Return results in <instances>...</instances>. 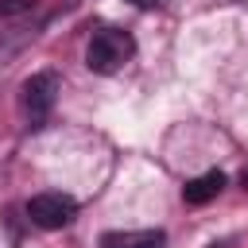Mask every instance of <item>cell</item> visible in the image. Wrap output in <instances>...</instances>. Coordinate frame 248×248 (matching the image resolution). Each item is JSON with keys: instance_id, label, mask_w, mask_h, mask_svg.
<instances>
[{"instance_id": "6da1fadb", "label": "cell", "mask_w": 248, "mask_h": 248, "mask_svg": "<svg viewBox=\"0 0 248 248\" xmlns=\"http://www.w3.org/2000/svg\"><path fill=\"white\" fill-rule=\"evenodd\" d=\"M132 54H136V43H132L128 31H120V27H97L93 39H89V46H85V66L93 74H116Z\"/></svg>"}, {"instance_id": "7a4b0ae2", "label": "cell", "mask_w": 248, "mask_h": 248, "mask_svg": "<svg viewBox=\"0 0 248 248\" xmlns=\"http://www.w3.org/2000/svg\"><path fill=\"white\" fill-rule=\"evenodd\" d=\"M58 89H62V81H58L54 70H39V74H31V78L23 81V89H19V108H23L27 128H43V124H46V116H50V108H54V101H58Z\"/></svg>"}, {"instance_id": "3957f363", "label": "cell", "mask_w": 248, "mask_h": 248, "mask_svg": "<svg viewBox=\"0 0 248 248\" xmlns=\"http://www.w3.org/2000/svg\"><path fill=\"white\" fill-rule=\"evenodd\" d=\"M74 213H78V202L70 194H35L27 202V217L39 229H62L74 221Z\"/></svg>"}, {"instance_id": "277c9868", "label": "cell", "mask_w": 248, "mask_h": 248, "mask_svg": "<svg viewBox=\"0 0 248 248\" xmlns=\"http://www.w3.org/2000/svg\"><path fill=\"white\" fill-rule=\"evenodd\" d=\"M163 244H167L163 229H124L101 236V248H163Z\"/></svg>"}, {"instance_id": "5b68a950", "label": "cell", "mask_w": 248, "mask_h": 248, "mask_svg": "<svg viewBox=\"0 0 248 248\" xmlns=\"http://www.w3.org/2000/svg\"><path fill=\"white\" fill-rule=\"evenodd\" d=\"M221 186H225V174H221V170H205V174H198V178H190V182L182 186V198H186L190 205H205L209 198L221 194Z\"/></svg>"}, {"instance_id": "8992f818", "label": "cell", "mask_w": 248, "mask_h": 248, "mask_svg": "<svg viewBox=\"0 0 248 248\" xmlns=\"http://www.w3.org/2000/svg\"><path fill=\"white\" fill-rule=\"evenodd\" d=\"M31 8H35V0H0V16H4V19L23 16V12H31Z\"/></svg>"}, {"instance_id": "52a82bcc", "label": "cell", "mask_w": 248, "mask_h": 248, "mask_svg": "<svg viewBox=\"0 0 248 248\" xmlns=\"http://www.w3.org/2000/svg\"><path fill=\"white\" fill-rule=\"evenodd\" d=\"M240 186H244V190H248V170H244V174H240Z\"/></svg>"}, {"instance_id": "ba28073f", "label": "cell", "mask_w": 248, "mask_h": 248, "mask_svg": "<svg viewBox=\"0 0 248 248\" xmlns=\"http://www.w3.org/2000/svg\"><path fill=\"white\" fill-rule=\"evenodd\" d=\"M136 4H140V8H147V4H155V0H136Z\"/></svg>"}]
</instances>
